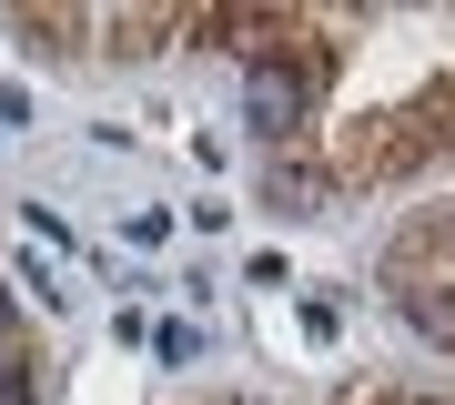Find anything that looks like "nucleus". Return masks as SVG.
I'll list each match as a JSON object with an SVG mask.
<instances>
[{
  "mask_svg": "<svg viewBox=\"0 0 455 405\" xmlns=\"http://www.w3.org/2000/svg\"><path fill=\"white\" fill-rule=\"evenodd\" d=\"M243 112H253L263 142H293V132H304V112H314V71H304V61H253Z\"/></svg>",
  "mask_w": 455,
  "mask_h": 405,
  "instance_id": "obj_1",
  "label": "nucleus"
},
{
  "mask_svg": "<svg viewBox=\"0 0 455 405\" xmlns=\"http://www.w3.org/2000/svg\"><path fill=\"white\" fill-rule=\"evenodd\" d=\"M263 203H274V213H334V173L304 162V152H274V162H263Z\"/></svg>",
  "mask_w": 455,
  "mask_h": 405,
  "instance_id": "obj_2",
  "label": "nucleus"
},
{
  "mask_svg": "<svg viewBox=\"0 0 455 405\" xmlns=\"http://www.w3.org/2000/svg\"><path fill=\"white\" fill-rule=\"evenodd\" d=\"M395 304L425 344H455V284H395Z\"/></svg>",
  "mask_w": 455,
  "mask_h": 405,
  "instance_id": "obj_3",
  "label": "nucleus"
},
{
  "mask_svg": "<svg viewBox=\"0 0 455 405\" xmlns=\"http://www.w3.org/2000/svg\"><path fill=\"white\" fill-rule=\"evenodd\" d=\"M0 405H31V375L20 365H0Z\"/></svg>",
  "mask_w": 455,
  "mask_h": 405,
  "instance_id": "obj_4",
  "label": "nucleus"
},
{
  "mask_svg": "<svg viewBox=\"0 0 455 405\" xmlns=\"http://www.w3.org/2000/svg\"><path fill=\"white\" fill-rule=\"evenodd\" d=\"M0 335H11V294H0Z\"/></svg>",
  "mask_w": 455,
  "mask_h": 405,
  "instance_id": "obj_5",
  "label": "nucleus"
}]
</instances>
